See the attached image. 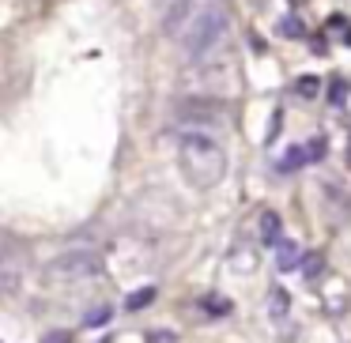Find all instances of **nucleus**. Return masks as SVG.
I'll return each mask as SVG.
<instances>
[{
    "label": "nucleus",
    "instance_id": "9",
    "mask_svg": "<svg viewBox=\"0 0 351 343\" xmlns=\"http://www.w3.org/2000/svg\"><path fill=\"white\" fill-rule=\"evenodd\" d=\"M110 320H114V309H110V305H95V309L84 317V325L87 328H106Z\"/></svg>",
    "mask_w": 351,
    "mask_h": 343
},
{
    "label": "nucleus",
    "instance_id": "3",
    "mask_svg": "<svg viewBox=\"0 0 351 343\" xmlns=\"http://www.w3.org/2000/svg\"><path fill=\"white\" fill-rule=\"evenodd\" d=\"M95 275H102V257L95 249H69L57 260L46 264V279L53 287H69V283H91Z\"/></svg>",
    "mask_w": 351,
    "mask_h": 343
},
{
    "label": "nucleus",
    "instance_id": "4",
    "mask_svg": "<svg viewBox=\"0 0 351 343\" xmlns=\"http://www.w3.org/2000/svg\"><path fill=\"white\" fill-rule=\"evenodd\" d=\"M19 279H23V253L19 249L0 253V290H16Z\"/></svg>",
    "mask_w": 351,
    "mask_h": 343
},
{
    "label": "nucleus",
    "instance_id": "14",
    "mask_svg": "<svg viewBox=\"0 0 351 343\" xmlns=\"http://www.w3.org/2000/svg\"><path fill=\"white\" fill-rule=\"evenodd\" d=\"M204 309H212V317H223V313H230V302L219 294H208L204 298Z\"/></svg>",
    "mask_w": 351,
    "mask_h": 343
},
{
    "label": "nucleus",
    "instance_id": "12",
    "mask_svg": "<svg viewBox=\"0 0 351 343\" xmlns=\"http://www.w3.org/2000/svg\"><path fill=\"white\" fill-rule=\"evenodd\" d=\"M328 31H332L336 34V38H340L343 42V46H351V27H348V19H343V16H332V19H328V27H325V34Z\"/></svg>",
    "mask_w": 351,
    "mask_h": 343
},
{
    "label": "nucleus",
    "instance_id": "17",
    "mask_svg": "<svg viewBox=\"0 0 351 343\" xmlns=\"http://www.w3.org/2000/svg\"><path fill=\"white\" fill-rule=\"evenodd\" d=\"M306 155H310V162H317V159H325V140H310V144H306Z\"/></svg>",
    "mask_w": 351,
    "mask_h": 343
},
{
    "label": "nucleus",
    "instance_id": "16",
    "mask_svg": "<svg viewBox=\"0 0 351 343\" xmlns=\"http://www.w3.org/2000/svg\"><path fill=\"white\" fill-rule=\"evenodd\" d=\"M283 313H287V294L276 287V290H272V317H283Z\"/></svg>",
    "mask_w": 351,
    "mask_h": 343
},
{
    "label": "nucleus",
    "instance_id": "18",
    "mask_svg": "<svg viewBox=\"0 0 351 343\" xmlns=\"http://www.w3.org/2000/svg\"><path fill=\"white\" fill-rule=\"evenodd\" d=\"M42 343H72V332H64V328H57V332L42 335Z\"/></svg>",
    "mask_w": 351,
    "mask_h": 343
},
{
    "label": "nucleus",
    "instance_id": "19",
    "mask_svg": "<svg viewBox=\"0 0 351 343\" xmlns=\"http://www.w3.org/2000/svg\"><path fill=\"white\" fill-rule=\"evenodd\" d=\"M178 335L174 332H152V343H174Z\"/></svg>",
    "mask_w": 351,
    "mask_h": 343
},
{
    "label": "nucleus",
    "instance_id": "5",
    "mask_svg": "<svg viewBox=\"0 0 351 343\" xmlns=\"http://www.w3.org/2000/svg\"><path fill=\"white\" fill-rule=\"evenodd\" d=\"M302 264V249L295 242H276V268L280 272H295Z\"/></svg>",
    "mask_w": 351,
    "mask_h": 343
},
{
    "label": "nucleus",
    "instance_id": "13",
    "mask_svg": "<svg viewBox=\"0 0 351 343\" xmlns=\"http://www.w3.org/2000/svg\"><path fill=\"white\" fill-rule=\"evenodd\" d=\"M348 91H351L348 79H332V84H328V102H332V106H343V102H348Z\"/></svg>",
    "mask_w": 351,
    "mask_h": 343
},
{
    "label": "nucleus",
    "instance_id": "10",
    "mask_svg": "<svg viewBox=\"0 0 351 343\" xmlns=\"http://www.w3.org/2000/svg\"><path fill=\"white\" fill-rule=\"evenodd\" d=\"M306 272V279H317L321 275V268H325V257H321V253H306L302 257V264H298Z\"/></svg>",
    "mask_w": 351,
    "mask_h": 343
},
{
    "label": "nucleus",
    "instance_id": "6",
    "mask_svg": "<svg viewBox=\"0 0 351 343\" xmlns=\"http://www.w3.org/2000/svg\"><path fill=\"white\" fill-rule=\"evenodd\" d=\"M306 162H310V155H306V144H298V147H291V151L280 159V170H283V174H291V170L306 166Z\"/></svg>",
    "mask_w": 351,
    "mask_h": 343
},
{
    "label": "nucleus",
    "instance_id": "1",
    "mask_svg": "<svg viewBox=\"0 0 351 343\" xmlns=\"http://www.w3.org/2000/svg\"><path fill=\"white\" fill-rule=\"evenodd\" d=\"M230 16L223 0H182L167 16V34L185 57H204L227 38Z\"/></svg>",
    "mask_w": 351,
    "mask_h": 343
},
{
    "label": "nucleus",
    "instance_id": "7",
    "mask_svg": "<svg viewBox=\"0 0 351 343\" xmlns=\"http://www.w3.org/2000/svg\"><path fill=\"white\" fill-rule=\"evenodd\" d=\"M261 238H265L268 245L280 242V215H276V212H265V215H261Z\"/></svg>",
    "mask_w": 351,
    "mask_h": 343
},
{
    "label": "nucleus",
    "instance_id": "11",
    "mask_svg": "<svg viewBox=\"0 0 351 343\" xmlns=\"http://www.w3.org/2000/svg\"><path fill=\"white\" fill-rule=\"evenodd\" d=\"M280 34H283V38H302V34H306L302 19H298V16H283L280 19Z\"/></svg>",
    "mask_w": 351,
    "mask_h": 343
},
{
    "label": "nucleus",
    "instance_id": "15",
    "mask_svg": "<svg viewBox=\"0 0 351 343\" xmlns=\"http://www.w3.org/2000/svg\"><path fill=\"white\" fill-rule=\"evenodd\" d=\"M295 91L302 94V99H313V94H317V79H313V76H302V79L295 84Z\"/></svg>",
    "mask_w": 351,
    "mask_h": 343
},
{
    "label": "nucleus",
    "instance_id": "8",
    "mask_svg": "<svg viewBox=\"0 0 351 343\" xmlns=\"http://www.w3.org/2000/svg\"><path fill=\"white\" fill-rule=\"evenodd\" d=\"M152 302H155V287H144V290H136V294H129V298H125V309H129V313H136V309H147Z\"/></svg>",
    "mask_w": 351,
    "mask_h": 343
},
{
    "label": "nucleus",
    "instance_id": "20",
    "mask_svg": "<svg viewBox=\"0 0 351 343\" xmlns=\"http://www.w3.org/2000/svg\"><path fill=\"white\" fill-rule=\"evenodd\" d=\"M348 166H351V147H348Z\"/></svg>",
    "mask_w": 351,
    "mask_h": 343
},
{
    "label": "nucleus",
    "instance_id": "2",
    "mask_svg": "<svg viewBox=\"0 0 351 343\" xmlns=\"http://www.w3.org/2000/svg\"><path fill=\"white\" fill-rule=\"evenodd\" d=\"M178 166H182L185 181L193 189L204 192V189H215L227 177V151L208 132H185L182 144H178Z\"/></svg>",
    "mask_w": 351,
    "mask_h": 343
}]
</instances>
